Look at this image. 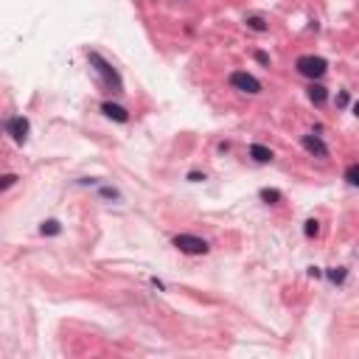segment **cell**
I'll return each instance as SVG.
<instances>
[{
	"label": "cell",
	"instance_id": "6da1fadb",
	"mask_svg": "<svg viewBox=\"0 0 359 359\" xmlns=\"http://www.w3.org/2000/svg\"><path fill=\"white\" fill-rule=\"evenodd\" d=\"M87 59H90V65L96 68V73L101 76V84H104L110 93H123V81H121V76H118V70H115L113 65L101 56V53L87 51Z\"/></svg>",
	"mask_w": 359,
	"mask_h": 359
},
{
	"label": "cell",
	"instance_id": "7a4b0ae2",
	"mask_svg": "<svg viewBox=\"0 0 359 359\" xmlns=\"http://www.w3.org/2000/svg\"><path fill=\"white\" fill-rule=\"evenodd\" d=\"M295 68H298L300 76H306V79H323L325 70H328V62L323 59V56H315V53H306V56H300L298 62H295Z\"/></svg>",
	"mask_w": 359,
	"mask_h": 359
},
{
	"label": "cell",
	"instance_id": "3957f363",
	"mask_svg": "<svg viewBox=\"0 0 359 359\" xmlns=\"http://www.w3.org/2000/svg\"><path fill=\"white\" fill-rule=\"evenodd\" d=\"M171 244H174L180 253H185V255H205L210 250L205 239L191 236V233H180V236H174L171 239Z\"/></svg>",
	"mask_w": 359,
	"mask_h": 359
},
{
	"label": "cell",
	"instance_id": "277c9868",
	"mask_svg": "<svg viewBox=\"0 0 359 359\" xmlns=\"http://www.w3.org/2000/svg\"><path fill=\"white\" fill-rule=\"evenodd\" d=\"M230 84L236 90H241V93H247V96L261 93V81L255 79V76H250L247 70H233V73H230Z\"/></svg>",
	"mask_w": 359,
	"mask_h": 359
},
{
	"label": "cell",
	"instance_id": "5b68a950",
	"mask_svg": "<svg viewBox=\"0 0 359 359\" xmlns=\"http://www.w3.org/2000/svg\"><path fill=\"white\" fill-rule=\"evenodd\" d=\"M6 132H9L17 143H26L28 132H31V123H28V118H23V115H14V118H9V123H6Z\"/></svg>",
	"mask_w": 359,
	"mask_h": 359
},
{
	"label": "cell",
	"instance_id": "8992f818",
	"mask_svg": "<svg viewBox=\"0 0 359 359\" xmlns=\"http://www.w3.org/2000/svg\"><path fill=\"white\" fill-rule=\"evenodd\" d=\"M300 143H303V149H306L312 158H320V160L328 158V146H325V143L317 138V135H303V138H300Z\"/></svg>",
	"mask_w": 359,
	"mask_h": 359
},
{
	"label": "cell",
	"instance_id": "52a82bcc",
	"mask_svg": "<svg viewBox=\"0 0 359 359\" xmlns=\"http://www.w3.org/2000/svg\"><path fill=\"white\" fill-rule=\"evenodd\" d=\"M101 113H104L107 118L118 121V123H126V121H129V113H126L121 104H113V101H104V104H101Z\"/></svg>",
	"mask_w": 359,
	"mask_h": 359
},
{
	"label": "cell",
	"instance_id": "ba28073f",
	"mask_svg": "<svg viewBox=\"0 0 359 359\" xmlns=\"http://www.w3.org/2000/svg\"><path fill=\"white\" fill-rule=\"evenodd\" d=\"M250 158H253L255 163H272V160H275V152L261 146V143H253V146H250Z\"/></svg>",
	"mask_w": 359,
	"mask_h": 359
},
{
	"label": "cell",
	"instance_id": "9c48e42d",
	"mask_svg": "<svg viewBox=\"0 0 359 359\" xmlns=\"http://www.w3.org/2000/svg\"><path fill=\"white\" fill-rule=\"evenodd\" d=\"M325 98H328V90L323 87V84H317V81H312V84H309V101H312V104H325Z\"/></svg>",
	"mask_w": 359,
	"mask_h": 359
},
{
	"label": "cell",
	"instance_id": "30bf717a",
	"mask_svg": "<svg viewBox=\"0 0 359 359\" xmlns=\"http://www.w3.org/2000/svg\"><path fill=\"white\" fill-rule=\"evenodd\" d=\"M258 197H261V202H267V205H275V202H280V191H278V188H261V191H258Z\"/></svg>",
	"mask_w": 359,
	"mask_h": 359
},
{
	"label": "cell",
	"instance_id": "8fae6325",
	"mask_svg": "<svg viewBox=\"0 0 359 359\" xmlns=\"http://www.w3.org/2000/svg\"><path fill=\"white\" fill-rule=\"evenodd\" d=\"M40 233H42V236H56V233H62V225L56 219H48V222L40 225Z\"/></svg>",
	"mask_w": 359,
	"mask_h": 359
},
{
	"label": "cell",
	"instance_id": "7c38bea8",
	"mask_svg": "<svg viewBox=\"0 0 359 359\" xmlns=\"http://www.w3.org/2000/svg\"><path fill=\"white\" fill-rule=\"evenodd\" d=\"M345 180H348V185L359 188V163H354V166L345 168Z\"/></svg>",
	"mask_w": 359,
	"mask_h": 359
},
{
	"label": "cell",
	"instance_id": "4fadbf2b",
	"mask_svg": "<svg viewBox=\"0 0 359 359\" xmlns=\"http://www.w3.org/2000/svg\"><path fill=\"white\" fill-rule=\"evenodd\" d=\"M244 23H247V28H250V31H258V34H264V31H267V23H264V17H247Z\"/></svg>",
	"mask_w": 359,
	"mask_h": 359
},
{
	"label": "cell",
	"instance_id": "5bb4252c",
	"mask_svg": "<svg viewBox=\"0 0 359 359\" xmlns=\"http://www.w3.org/2000/svg\"><path fill=\"white\" fill-rule=\"evenodd\" d=\"M325 275H328V280H331V283H342V280H345V267H331Z\"/></svg>",
	"mask_w": 359,
	"mask_h": 359
},
{
	"label": "cell",
	"instance_id": "9a60e30c",
	"mask_svg": "<svg viewBox=\"0 0 359 359\" xmlns=\"http://www.w3.org/2000/svg\"><path fill=\"white\" fill-rule=\"evenodd\" d=\"M303 233H306L309 239L317 236V233H320V222H317V219H306V225H303Z\"/></svg>",
	"mask_w": 359,
	"mask_h": 359
},
{
	"label": "cell",
	"instance_id": "2e32d148",
	"mask_svg": "<svg viewBox=\"0 0 359 359\" xmlns=\"http://www.w3.org/2000/svg\"><path fill=\"white\" fill-rule=\"evenodd\" d=\"M253 56H255V62H258V65H264V68H270V53H264V51H255Z\"/></svg>",
	"mask_w": 359,
	"mask_h": 359
},
{
	"label": "cell",
	"instance_id": "e0dca14e",
	"mask_svg": "<svg viewBox=\"0 0 359 359\" xmlns=\"http://www.w3.org/2000/svg\"><path fill=\"white\" fill-rule=\"evenodd\" d=\"M14 183H17V174H6V177H3V191H6V188H11Z\"/></svg>",
	"mask_w": 359,
	"mask_h": 359
},
{
	"label": "cell",
	"instance_id": "ac0fdd59",
	"mask_svg": "<svg viewBox=\"0 0 359 359\" xmlns=\"http://www.w3.org/2000/svg\"><path fill=\"white\" fill-rule=\"evenodd\" d=\"M101 197H107V199H118V191H115V188H101Z\"/></svg>",
	"mask_w": 359,
	"mask_h": 359
},
{
	"label": "cell",
	"instance_id": "d6986e66",
	"mask_svg": "<svg viewBox=\"0 0 359 359\" xmlns=\"http://www.w3.org/2000/svg\"><path fill=\"white\" fill-rule=\"evenodd\" d=\"M188 180H191V183H202V180H205V174H202V171H191V174H188Z\"/></svg>",
	"mask_w": 359,
	"mask_h": 359
},
{
	"label": "cell",
	"instance_id": "ffe728a7",
	"mask_svg": "<svg viewBox=\"0 0 359 359\" xmlns=\"http://www.w3.org/2000/svg\"><path fill=\"white\" fill-rule=\"evenodd\" d=\"M348 104V93H345V90H342L340 96H337V107H345Z\"/></svg>",
	"mask_w": 359,
	"mask_h": 359
},
{
	"label": "cell",
	"instance_id": "44dd1931",
	"mask_svg": "<svg viewBox=\"0 0 359 359\" xmlns=\"http://www.w3.org/2000/svg\"><path fill=\"white\" fill-rule=\"evenodd\" d=\"M354 115H357V118H359V101H357V104H354Z\"/></svg>",
	"mask_w": 359,
	"mask_h": 359
}]
</instances>
